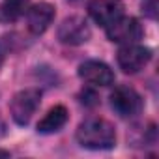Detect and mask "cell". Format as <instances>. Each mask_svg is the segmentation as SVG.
Segmentation results:
<instances>
[{
	"label": "cell",
	"mask_w": 159,
	"mask_h": 159,
	"mask_svg": "<svg viewBox=\"0 0 159 159\" xmlns=\"http://www.w3.org/2000/svg\"><path fill=\"white\" fill-rule=\"evenodd\" d=\"M67 122V109L64 105H56L52 107L38 124V131L43 133V135H49V133H56L60 131Z\"/></svg>",
	"instance_id": "10"
},
{
	"label": "cell",
	"mask_w": 159,
	"mask_h": 159,
	"mask_svg": "<svg viewBox=\"0 0 159 159\" xmlns=\"http://www.w3.org/2000/svg\"><path fill=\"white\" fill-rule=\"evenodd\" d=\"M39 103H41V92L38 88H26V90L17 92L10 103L11 118L19 125H26L36 114Z\"/></svg>",
	"instance_id": "2"
},
{
	"label": "cell",
	"mask_w": 159,
	"mask_h": 159,
	"mask_svg": "<svg viewBox=\"0 0 159 159\" xmlns=\"http://www.w3.org/2000/svg\"><path fill=\"white\" fill-rule=\"evenodd\" d=\"M0 157H10V152H6V150H0Z\"/></svg>",
	"instance_id": "13"
},
{
	"label": "cell",
	"mask_w": 159,
	"mask_h": 159,
	"mask_svg": "<svg viewBox=\"0 0 159 159\" xmlns=\"http://www.w3.org/2000/svg\"><path fill=\"white\" fill-rule=\"evenodd\" d=\"M79 77L92 86H111L114 83L112 69L99 60H86L79 66Z\"/></svg>",
	"instance_id": "7"
},
{
	"label": "cell",
	"mask_w": 159,
	"mask_h": 159,
	"mask_svg": "<svg viewBox=\"0 0 159 159\" xmlns=\"http://www.w3.org/2000/svg\"><path fill=\"white\" fill-rule=\"evenodd\" d=\"M88 13L99 26L107 28L111 23L124 15V4L122 0H90Z\"/></svg>",
	"instance_id": "8"
},
{
	"label": "cell",
	"mask_w": 159,
	"mask_h": 159,
	"mask_svg": "<svg viewBox=\"0 0 159 159\" xmlns=\"http://www.w3.org/2000/svg\"><path fill=\"white\" fill-rule=\"evenodd\" d=\"M75 2H77V0H75Z\"/></svg>",
	"instance_id": "14"
},
{
	"label": "cell",
	"mask_w": 159,
	"mask_h": 159,
	"mask_svg": "<svg viewBox=\"0 0 159 159\" xmlns=\"http://www.w3.org/2000/svg\"><path fill=\"white\" fill-rule=\"evenodd\" d=\"M79 144L88 150H109L116 144V133L111 122L103 118H88L81 122L75 133Z\"/></svg>",
	"instance_id": "1"
},
{
	"label": "cell",
	"mask_w": 159,
	"mask_h": 159,
	"mask_svg": "<svg viewBox=\"0 0 159 159\" xmlns=\"http://www.w3.org/2000/svg\"><path fill=\"white\" fill-rule=\"evenodd\" d=\"M8 52H10V41H8V38H2L0 39V66L4 64Z\"/></svg>",
	"instance_id": "12"
},
{
	"label": "cell",
	"mask_w": 159,
	"mask_h": 159,
	"mask_svg": "<svg viewBox=\"0 0 159 159\" xmlns=\"http://www.w3.org/2000/svg\"><path fill=\"white\" fill-rule=\"evenodd\" d=\"M30 8V0H2L0 4V21L13 23L21 19Z\"/></svg>",
	"instance_id": "11"
},
{
	"label": "cell",
	"mask_w": 159,
	"mask_h": 159,
	"mask_svg": "<svg viewBox=\"0 0 159 159\" xmlns=\"http://www.w3.org/2000/svg\"><path fill=\"white\" fill-rule=\"evenodd\" d=\"M90 26L83 17H67L58 26V39L64 45H83L90 39Z\"/></svg>",
	"instance_id": "6"
},
{
	"label": "cell",
	"mask_w": 159,
	"mask_h": 159,
	"mask_svg": "<svg viewBox=\"0 0 159 159\" xmlns=\"http://www.w3.org/2000/svg\"><path fill=\"white\" fill-rule=\"evenodd\" d=\"M116 58L124 73H137L152 60V51L140 43H129L120 47Z\"/></svg>",
	"instance_id": "5"
},
{
	"label": "cell",
	"mask_w": 159,
	"mask_h": 159,
	"mask_svg": "<svg viewBox=\"0 0 159 159\" xmlns=\"http://www.w3.org/2000/svg\"><path fill=\"white\" fill-rule=\"evenodd\" d=\"M111 107L120 118H135L142 111V99L131 86H116L111 94Z\"/></svg>",
	"instance_id": "3"
},
{
	"label": "cell",
	"mask_w": 159,
	"mask_h": 159,
	"mask_svg": "<svg viewBox=\"0 0 159 159\" xmlns=\"http://www.w3.org/2000/svg\"><path fill=\"white\" fill-rule=\"evenodd\" d=\"M107 38L112 43H120V45H129V43H139L142 38V26L135 17H118L114 23H111L107 28Z\"/></svg>",
	"instance_id": "4"
},
{
	"label": "cell",
	"mask_w": 159,
	"mask_h": 159,
	"mask_svg": "<svg viewBox=\"0 0 159 159\" xmlns=\"http://www.w3.org/2000/svg\"><path fill=\"white\" fill-rule=\"evenodd\" d=\"M54 19V8L47 2H39L32 8H28L26 11V25H28V30L36 36L43 34L51 23Z\"/></svg>",
	"instance_id": "9"
}]
</instances>
